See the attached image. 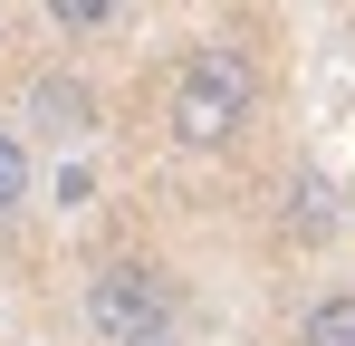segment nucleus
Returning <instances> with one entry per match:
<instances>
[{
	"label": "nucleus",
	"instance_id": "423d86ee",
	"mask_svg": "<svg viewBox=\"0 0 355 346\" xmlns=\"http://www.w3.org/2000/svg\"><path fill=\"white\" fill-rule=\"evenodd\" d=\"M49 19H58L67 39H96V29H116L125 10H116V0H49Z\"/></svg>",
	"mask_w": 355,
	"mask_h": 346
},
{
	"label": "nucleus",
	"instance_id": "0eeeda50",
	"mask_svg": "<svg viewBox=\"0 0 355 346\" xmlns=\"http://www.w3.org/2000/svg\"><path fill=\"white\" fill-rule=\"evenodd\" d=\"M19 202H29V145L0 125V212H19Z\"/></svg>",
	"mask_w": 355,
	"mask_h": 346
},
{
	"label": "nucleus",
	"instance_id": "f257e3e1",
	"mask_svg": "<svg viewBox=\"0 0 355 346\" xmlns=\"http://www.w3.org/2000/svg\"><path fill=\"white\" fill-rule=\"evenodd\" d=\"M250 115H259V67H250V49L202 39V49L182 58V77H173V106H164L173 145L182 154H221V145L250 135Z\"/></svg>",
	"mask_w": 355,
	"mask_h": 346
},
{
	"label": "nucleus",
	"instance_id": "20e7f679",
	"mask_svg": "<svg viewBox=\"0 0 355 346\" xmlns=\"http://www.w3.org/2000/svg\"><path fill=\"white\" fill-rule=\"evenodd\" d=\"M297 346H355V288H327V298L297 318Z\"/></svg>",
	"mask_w": 355,
	"mask_h": 346
},
{
	"label": "nucleus",
	"instance_id": "7ed1b4c3",
	"mask_svg": "<svg viewBox=\"0 0 355 346\" xmlns=\"http://www.w3.org/2000/svg\"><path fill=\"white\" fill-rule=\"evenodd\" d=\"M29 115H49V135H87V125H96V97L67 87V77H39V87H29Z\"/></svg>",
	"mask_w": 355,
	"mask_h": 346
},
{
	"label": "nucleus",
	"instance_id": "39448f33",
	"mask_svg": "<svg viewBox=\"0 0 355 346\" xmlns=\"http://www.w3.org/2000/svg\"><path fill=\"white\" fill-rule=\"evenodd\" d=\"M288 231H307V240H327V231H336V192H327V173H297V192H288Z\"/></svg>",
	"mask_w": 355,
	"mask_h": 346
},
{
	"label": "nucleus",
	"instance_id": "f03ea898",
	"mask_svg": "<svg viewBox=\"0 0 355 346\" xmlns=\"http://www.w3.org/2000/svg\"><path fill=\"white\" fill-rule=\"evenodd\" d=\"M77 308H87V327L106 346H164L173 337V279L154 260H96Z\"/></svg>",
	"mask_w": 355,
	"mask_h": 346
}]
</instances>
